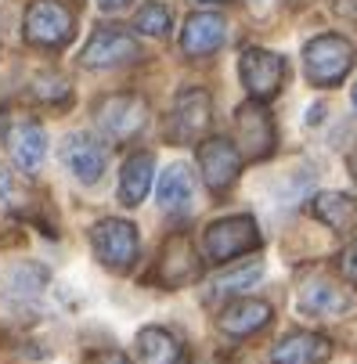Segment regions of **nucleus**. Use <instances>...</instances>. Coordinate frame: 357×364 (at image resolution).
<instances>
[{
    "mask_svg": "<svg viewBox=\"0 0 357 364\" xmlns=\"http://www.w3.org/2000/svg\"><path fill=\"white\" fill-rule=\"evenodd\" d=\"M26 40L43 50H62L76 36V18L62 0H33L22 26Z\"/></svg>",
    "mask_w": 357,
    "mask_h": 364,
    "instance_id": "nucleus-1",
    "label": "nucleus"
},
{
    "mask_svg": "<svg viewBox=\"0 0 357 364\" xmlns=\"http://www.w3.org/2000/svg\"><path fill=\"white\" fill-rule=\"evenodd\" d=\"M353 65V47L350 40L336 36V33H321L307 43L303 50V69H307V80L314 87H336L343 83V76Z\"/></svg>",
    "mask_w": 357,
    "mask_h": 364,
    "instance_id": "nucleus-2",
    "label": "nucleus"
},
{
    "mask_svg": "<svg viewBox=\"0 0 357 364\" xmlns=\"http://www.w3.org/2000/svg\"><path fill=\"white\" fill-rule=\"evenodd\" d=\"M260 249V228L252 217H224V220H213L202 235V252L213 264H228V259L242 256V252H252Z\"/></svg>",
    "mask_w": 357,
    "mask_h": 364,
    "instance_id": "nucleus-3",
    "label": "nucleus"
},
{
    "mask_svg": "<svg viewBox=\"0 0 357 364\" xmlns=\"http://www.w3.org/2000/svg\"><path fill=\"white\" fill-rule=\"evenodd\" d=\"M90 242H94L97 259H101L109 271H130L134 259H137V252H141L137 228H134L130 220H119V217L97 220L94 231H90Z\"/></svg>",
    "mask_w": 357,
    "mask_h": 364,
    "instance_id": "nucleus-4",
    "label": "nucleus"
},
{
    "mask_svg": "<svg viewBox=\"0 0 357 364\" xmlns=\"http://www.w3.org/2000/svg\"><path fill=\"white\" fill-rule=\"evenodd\" d=\"M94 119H97V130L105 134L109 141H130V137H137L144 130L148 105H144V97H137V94H109V97L97 101Z\"/></svg>",
    "mask_w": 357,
    "mask_h": 364,
    "instance_id": "nucleus-5",
    "label": "nucleus"
},
{
    "mask_svg": "<svg viewBox=\"0 0 357 364\" xmlns=\"http://www.w3.org/2000/svg\"><path fill=\"white\" fill-rule=\"evenodd\" d=\"M238 76H242V87L249 90L252 101H271L282 90L285 58L275 55V50H264V47H249L238 58Z\"/></svg>",
    "mask_w": 357,
    "mask_h": 364,
    "instance_id": "nucleus-6",
    "label": "nucleus"
},
{
    "mask_svg": "<svg viewBox=\"0 0 357 364\" xmlns=\"http://www.w3.org/2000/svg\"><path fill=\"white\" fill-rule=\"evenodd\" d=\"M235 148L242 159H267L275 151V123L264 109V101H245L235 112Z\"/></svg>",
    "mask_w": 357,
    "mask_h": 364,
    "instance_id": "nucleus-7",
    "label": "nucleus"
},
{
    "mask_svg": "<svg viewBox=\"0 0 357 364\" xmlns=\"http://www.w3.org/2000/svg\"><path fill=\"white\" fill-rule=\"evenodd\" d=\"M137 58H141V43L119 26H97L80 55V62L87 69H116V65H127Z\"/></svg>",
    "mask_w": 357,
    "mask_h": 364,
    "instance_id": "nucleus-8",
    "label": "nucleus"
},
{
    "mask_svg": "<svg viewBox=\"0 0 357 364\" xmlns=\"http://www.w3.org/2000/svg\"><path fill=\"white\" fill-rule=\"evenodd\" d=\"M210 116H213L210 94L191 87V90L177 94V101H174V112L166 119V137L174 144H191V141H198L202 134L210 130Z\"/></svg>",
    "mask_w": 357,
    "mask_h": 364,
    "instance_id": "nucleus-9",
    "label": "nucleus"
},
{
    "mask_svg": "<svg viewBox=\"0 0 357 364\" xmlns=\"http://www.w3.org/2000/svg\"><path fill=\"white\" fill-rule=\"evenodd\" d=\"M198 170L213 195H224L242 173V151L228 137H210L198 144Z\"/></svg>",
    "mask_w": 357,
    "mask_h": 364,
    "instance_id": "nucleus-10",
    "label": "nucleus"
},
{
    "mask_svg": "<svg viewBox=\"0 0 357 364\" xmlns=\"http://www.w3.org/2000/svg\"><path fill=\"white\" fill-rule=\"evenodd\" d=\"M296 306L311 318H339L346 310H353V296L329 278H311V282L299 285Z\"/></svg>",
    "mask_w": 357,
    "mask_h": 364,
    "instance_id": "nucleus-11",
    "label": "nucleus"
},
{
    "mask_svg": "<svg viewBox=\"0 0 357 364\" xmlns=\"http://www.w3.org/2000/svg\"><path fill=\"white\" fill-rule=\"evenodd\" d=\"M198 274H202V264H198L191 242L184 235H174L163 245V259H159V267H156V282L166 285V289H181V285L198 282Z\"/></svg>",
    "mask_w": 357,
    "mask_h": 364,
    "instance_id": "nucleus-12",
    "label": "nucleus"
},
{
    "mask_svg": "<svg viewBox=\"0 0 357 364\" xmlns=\"http://www.w3.org/2000/svg\"><path fill=\"white\" fill-rule=\"evenodd\" d=\"M228 40V22L217 11H198L184 22L181 29V50L188 58H206L213 50H220Z\"/></svg>",
    "mask_w": 357,
    "mask_h": 364,
    "instance_id": "nucleus-13",
    "label": "nucleus"
},
{
    "mask_svg": "<svg viewBox=\"0 0 357 364\" xmlns=\"http://www.w3.org/2000/svg\"><path fill=\"white\" fill-rule=\"evenodd\" d=\"M62 163L69 166V173H73L80 184H97L101 173H105L109 155H105V148H101L94 137L73 134V137H65V144H62Z\"/></svg>",
    "mask_w": 357,
    "mask_h": 364,
    "instance_id": "nucleus-14",
    "label": "nucleus"
},
{
    "mask_svg": "<svg viewBox=\"0 0 357 364\" xmlns=\"http://www.w3.org/2000/svg\"><path fill=\"white\" fill-rule=\"evenodd\" d=\"M271 318H275L271 303H264V299H235V303H228V306L220 310L217 328H220L224 336L245 339V336H252V332H260Z\"/></svg>",
    "mask_w": 357,
    "mask_h": 364,
    "instance_id": "nucleus-15",
    "label": "nucleus"
},
{
    "mask_svg": "<svg viewBox=\"0 0 357 364\" xmlns=\"http://www.w3.org/2000/svg\"><path fill=\"white\" fill-rule=\"evenodd\" d=\"M311 213L336 235H357V198L346 191H321L311 202Z\"/></svg>",
    "mask_w": 357,
    "mask_h": 364,
    "instance_id": "nucleus-16",
    "label": "nucleus"
},
{
    "mask_svg": "<svg viewBox=\"0 0 357 364\" xmlns=\"http://www.w3.org/2000/svg\"><path fill=\"white\" fill-rule=\"evenodd\" d=\"M159 205L170 213V217H184L191 213V205H195V177L184 163H174L163 177H159Z\"/></svg>",
    "mask_w": 357,
    "mask_h": 364,
    "instance_id": "nucleus-17",
    "label": "nucleus"
},
{
    "mask_svg": "<svg viewBox=\"0 0 357 364\" xmlns=\"http://www.w3.org/2000/svg\"><path fill=\"white\" fill-rule=\"evenodd\" d=\"M4 141H8V151H11L15 166L26 170V173L36 170L43 163V155H47V134H43L40 123H15L4 134Z\"/></svg>",
    "mask_w": 357,
    "mask_h": 364,
    "instance_id": "nucleus-18",
    "label": "nucleus"
},
{
    "mask_svg": "<svg viewBox=\"0 0 357 364\" xmlns=\"http://www.w3.org/2000/svg\"><path fill=\"white\" fill-rule=\"evenodd\" d=\"M137 357H141V364H188L184 343L166 328H141L137 332Z\"/></svg>",
    "mask_w": 357,
    "mask_h": 364,
    "instance_id": "nucleus-19",
    "label": "nucleus"
},
{
    "mask_svg": "<svg viewBox=\"0 0 357 364\" xmlns=\"http://www.w3.org/2000/svg\"><path fill=\"white\" fill-rule=\"evenodd\" d=\"M329 357V339L314 332H292L271 350V364H321Z\"/></svg>",
    "mask_w": 357,
    "mask_h": 364,
    "instance_id": "nucleus-20",
    "label": "nucleus"
},
{
    "mask_svg": "<svg viewBox=\"0 0 357 364\" xmlns=\"http://www.w3.org/2000/svg\"><path fill=\"white\" fill-rule=\"evenodd\" d=\"M151 173H156L151 151H134L119 170V202L123 205H141L148 188H151Z\"/></svg>",
    "mask_w": 357,
    "mask_h": 364,
    "instance_id": "nucleus-21",
    "label": "nucleus"
},
{
    "mask_svg": "<svg viewBox=\"0 0 357 364\" xmlns=\"http://www.w3.org/2000/svg\"><path fill=\"white\" fill-rule=\"evenodd\" d=\"M170 22H174L170 8H166V4H159V0H151V4H144V8L137 11L134 29H137L141 36H156V40H163V36L170 33Z\"/></svg>",
    "mask_w": 357,
    "mask_h": 364,
    "instance_id": "nucleus-22",
    "label": "nucleus"
},
{
    "mask_svg": "<svg viewBox=\"0 0 357 364\" xmlns=\"http://www.w3.org/2000/svg\"><path fill=\"white\" fill-rule=\"evenodd\" d=\"M264 274V264H245V267H231V271H224L217 282H213V292L217 296H231V292H242V289H249L252 282H257Z\"/></svg>",
    "mask_w": 357,
    "mask_h": 364,
    "instance_id": "nucleus-23",
    "label": "nucleus"
},
{
    "mask_svg": "<svg viewBox=\"0 0 357 364\" xmlns=\"http://www.w3.org/2000/svg\"><path fill=\"white\" fill-rule=\"evenodd\" d=\"M0 205H4V210H22V205H26L22 184H18L15 173L4 170V166H0Z\"/></svg>",
    "mask_w": 357,
    "mask_h": 364,
    "instance_id": "nucleus-24",
    "label": "nucleus"
},
{
    "mask_svg": "<svg viewBox=\"0 0 357 364\" xmlns=\"http://www.w3.org/2000/svg\"><path fill=\"white\" fill-rule=\"evenodd\" d=\"M36 97L40 101H65L69 97V87L62 76H40L36 80Z\"/></svg>",
    "mask_w": 357,
    "mask_h": 364,
    "instance_id": "nucleus-25",
    "label": "nucleus"
},
{
    "mask_svg": "<svg viewBox=\"0 0 357 364\" xmlns=\"http://www.w3.org/2000/svg\"><path fill=\"white\" fill-rule=\"evenodd\" d=\"M339 271H343V278H346V282H353V285H357V242H353V245H346V249L339 252Z\"/></svg>",
    "mask_w": 357,
    "mask_h": 364,
    "instance_id": "nucleus-26",
    "label": "nucleus"
},
{
    "mask_svg": "<svg viewBox=\"0 0 357 364\" xmlns=\"http://www.w3.org/2000/svg\"><path fill=\"white\" fill-rule=\"evenodd\" d=\"M332 15L346 18V22H357V0H329Z\"/></svg>",
    "mask_w": 357,
    "mask_h": 364,
    "instance_id": "nucleus-27",
    "label": "nucleus"
},
{
    "mask_svg": "<svg viewBox=\"0 0 357 364\" xmlns=\"http://www.w3.org/2000/svg\"><path fill=\"white\" fill-rule=\"evenodd\" d=\"M94 364H130V357H127L123 350H101V353L94 357Z\"/></svg>",
    "mask_w": 357,
    "mask_h": 364,
    "instance_id": "nucleus-28",
    "label": "nucleus"
},
{
    "mask_svg": "<svg viewBox=\"0 0 357 364\" xmlns=\"http://www.w3.org/2000/svg\"><path fill=\"white\" fill-rule=\"evenodd\" d=\"M127 4H130V0H97V8H101V11H123Z\"/></svg>",
    "mask_w": 357,
    "mask_h": 364,
    "instance_id": "nucleus-29",
    "label": "nucleus"
},
{
    "mask_svg": "<svg viewBox=\"0 0 357 364\" xmlns=\"http://www.w3.org/2000/svg\"><path fill=\"white\" fill-rule=\"evenodd\" d=\"M350 177H353V181H357V151H353V155H350Z\"/></svg>",
    "mask_w": 357,
    "mask_h": 364,
    "instance_id": "nucleus-30",
    "label": "nucleus"
},
{
    "mask_svg": "<svg viewBox=\"0 0 357 364\" xmlns=\"http://www.w3.org/2000/svg\"><path fill=\"white\" fill-rule=\"evenodd\" d=\"M350 101H353V109H357V83H353V90H350Z\"/></svg>",
    "mask_w": 357,
    "mask_h": 364,
    "instance_id": "nucleus-31",
    "label": "nucleus"
},
{
    "mask_svg": "<svg viewBox=\"0 0 357 364\" xmlns=\"http://www.w3.org/2000/svg\"><path fill=\"white\" fill-rule=\"evenodd\" d=\"M198 4H224V0H198Z\"/></svg>",
    "mask_w": 357,
    "mask_h": 364,
    "instance_id": "nucleus-32",
    "label": "nucleus"
}]
</instances>
